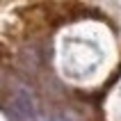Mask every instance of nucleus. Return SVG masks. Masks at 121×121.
Instances as JSON below:
<instances>
[{"instance_id":"f257e3e1","label":"nucleus","mask_w":121,"mask_h":121,"mask_svg":"<svg viewBox=\"0 0 121 121\" xmlns=\"http://www.w3.org/2000/svg\"><path fill=\"white\" fill-rule=\"evenodd\" d=\"M12 112L18 117L21 121H32L37 117V108H34V98L27 89H16L12 96Z\"/></svg>"}]
</instances>
